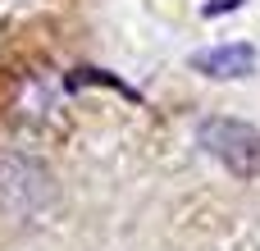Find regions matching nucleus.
Wrapping results in <instances>:
<instances>
[{"mask_svg": "<svg viewBox=\"0 0 260 251\" xmlns=\"http://www.w3.org/2000/svg\"><path fill=\"white\" fill-rule=\"evenodd\" d=\"M260 64L256 46H247V41H229V46H206V50H197L192 55V69L201 73V78H219V82H233V78H251Z\"/></svg>", "mask_w": 260, "mask_h": 251, "instance_id": "3", "label": "nucleus"}, {"mask_svg": "<svg viewBox=\"0 0 260 251\" xmlns=\"http://www.w3.org/2000/svg\"><path fill=\"white\" fill-rule=\"evenodd\" d=\"M55 201V178L32 155H0V210L14 219H32Z\"/></svg>", "mask_w": 260, "mask_h": 251, "instance_id": "2", "label": "nucleus"}, {"mask_svg": "<svg viewBox=\"0 0 260 251\" xmlns=\"http://www.w3.org/2000/svg\"><path fill=\"white\" fill-rule=\"evenodd\" d=\"M197 146L215 165H224L233 178H260V128L242 119L210 114L197 123Z\"/></svg>", "mask_w": 260, "mask_h": 251, "instance_id": "1", "label": "nucleus"}, {"mask_svg": "<svg viewBox=\"0 0 260 251\" xmlns=\"http://www.w3.org/2000/svg\"><path fill=\"white\" fill-rule=\"evenodd\" d=\"M233 9H242V0H206L201 5L206 18H219V14H233Z\"/></svg>", "mask_w": 260, "mask_h": 251, "instance_id": "4", "label": "nucleus"}]
</instances>
